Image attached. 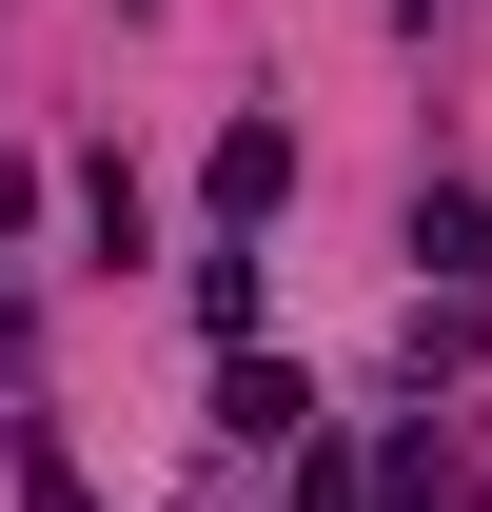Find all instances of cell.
<instances>
[{
  "instance_id": "obj_1",
  "label": "cell",
  "mask_w": 492,
  "mask_h": 512,
  "mask_svg": "<svg viewBox=\"0 0 492 512\" xmlns=\"http://www.w3.org/2000/svg\"><path fill=\"white\" fill-rule=\"evenodd\" d=\"M276 197H296V138L237 119V138H217V217H276Z\"/></svg>"
}]
</instances>
